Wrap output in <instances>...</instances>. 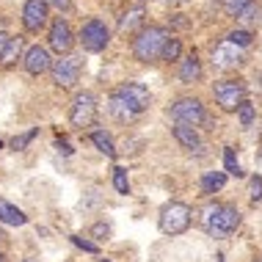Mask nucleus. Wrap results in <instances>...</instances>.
I'll return each instance as SVG.
<instances>
[{
	"label": "nucleus",
	"mask_w": 262,
	"mask_h": 262,
	"mask_svg": "<svg viewBox=\"0 0 262 262\" xmlns=\"http://www.w3.org/2000/svg\"><path fill=\"white\" fill-rule=\"evenodd\" d=\"M100 262H111V259H100Z\"/></svg>",
	"instance_id": "obj_40"
},
{
	"label": "nucleus",
	"mask_w": 262,
	"mask_h": 262,
	"mask_svg": "<svg viewBox=\"0 0 262 262\" xmlns=\"http://www.w3.org/2000/svg\"><path fill=\"white\" fill-rule=\"evenodd\" d=\"M180 80L182 83H196L202 77V63H199V55L196 53H190V55H185V58L180 61Z\"/></svg>",
	"instance_id": "obj_16"
},
{
	"label": "nucleus",
	"mask_w": 262,
	"mask_h": 262,
	"mask_svg": "<svg viewBox=\"0 0 262 262\" xmlns=\"http://www.w3.org/2000/svg\"><path fill=\"white\" fill-rule=\"evenodd\" d=\"M224 168H226V174H232V177H243V168H240L237 155H235L232 146H226V149H224Z\"/></svg>",
	"instance_id": "obj_23"
},
{
	"label": "nucleus",
	"mask_w": 262,
	"mask_h": 262,
	"mask_svg": "<svg viewBox=\"0 0 262 262\" xmlns=\"http://www.w3.org/2000/svg\"><path fill=\"white\" fill-rule=\"evenodd\" d=\"M254 119H257V111H254V105H251L249 100H246V102L237 108V122H240V127H251Z\"/></svg>",
	"instance_id": "obj_24"
},
{
	"label": "nucleus",
	"mask_w": 262,
	"mask_h": 262,
	"mask_svg": "<svg viewBox=\"0 0 262 262\" xmlns=\"http://www.w3.org/2000/svg\"><path fill=\"white\" fill-rule=\"evenodd\" d=\"M168 116H171L177 124H188V127H199V124L207 122L204 105H202V100H196V97H182V100L171 102Z\"/></svg>",
	"instance_id": "obj_4"
},
{
	"label": "nucleus",
	"mask_w": 262,
	"mask_h": 262,
	"mask_svg": "<svg viewBox=\"0 0 262 262\" xmlns=\"http://www.w3.org/2000/svg\"><path fill=\"white\" fill-rule=\"evenodd\" d=\"M111 41V31L102 19H89L86 25L80 28V45L86 53H102Z\"/></svg>",
	"instance_id": "obj_8"
},
{
	"label": "nucleus",
	"mask_w": 262,
	"mask_h": 262,
	"mask_svg": "<svg viewBox=\"0 0 262 262\" xmlns=\"http://www.w3.org/2000/svg\"><path fill=\"white\" fill-rule=\"evenodd\" d=\"M9 41H11V36L0 31V58H3V53H6V47H9Z\"/></svg>",
	"instance_id": "obj_34"
},
{
	"label": "nucleus",
	"mask_w": 262,
	"mask_h": 262,
	"mask_svg": "<svg viewBox=\"0 0 262 262\" xmlns=\"http://www.w3.org/2000/svg\"><path fill=\"white\" fill-rule=\"evenodd\" d=\"M226 39H229L232 45H237V47H249L254 36H251V31H246V28H237V31H232Z\"/></svg>",
	"instance_id": "obj_27"
},
{
	"label": "nucleus",
	"mask_w": 262,
	"mask_h": 262,
	"mask_svg": "<svg viewBox=\"0 0 262 262\" xmlns=\"http://www.w3.org/2000/svg\"><path fill=\"white\" fill-rule=\"evenodd\" d=\"M69 122L75 127H91L97 122V97L91 91L75 94L72 105H69Z\"/></svg>",
	"instance_id": "obj_6"
},
{
	"label": "nucleus",
	"mask_w": 262,
	"mask_h": 262,
	"mask_svg": "<svg viewBox=\"0 0 262 262\" xmlns=\"http://www.w3.org/2000/svg\"><path fill=\"white\" fill-rule=\"evenodd\" d=\"M36 136H39V127H33V130H28V133H23V136H17V138L11 141V149H14V152H23L25 146L31 144V141L36 138Z\"/></svg>",
	"instance_id": "obj_26"
},
{
	"label": "nucleus",
	"mask_w": 262,
	"mask_h": 262,
	"mask_svg": "<svg viewBox=\"0 0 262 262\" xmlns=\"http://www.w3.org/2000/svg\"><path fill=\"white\" fill-rule=\"evenodd\" d=\"M23 47H25V39H23V36H11V41H9V47H6V53H3V58H0V63H3V67L17 63L19 55H23Z\"/></svg>",
	"instance_id": "obj_20"
},
{
	"label": "nucleus",
	"mask_w": 262,
	"mask_h": 262,
	"mask_svg": "<svg viewBox=\"0 0 262 262\" xmlns=\"http://www.w3.org/2000/svg\"><path fill=\"white\" fill-rule=\"evenodd\" d=\"M243 47H237V45H232L229 39H224V41H218L215 47H212V67L215 69H237L240 63H243Z\"/></svg>",
	"instance_id": "obj_9"
},
{
	"label": "nucleus",
	"mask_w": 262,
	"mask_h": 262,
	"mask_svg": "<svg viewBox=\"0 0 262 262\" xmlns=\"http://www.w3.org/2000/svg\"><path fill=\"white\" fill-rule=\"evenodd\" d=\"M47 9H50L47 0H25V6H23V25L31 33L41 31V28L47 25Z\"/></svg>",
	"instance_id": "obj_12"
},
{
	"label": "nucleus",
	"mask_w": 262,
	"mask_h": 262,
	"mask_svg": "<svg viewBox=\"0 0 262 262\" xmlns=\"http://www.w3.org/2000/svg\"><path fill=\"white\" fill-rule=\"evenodd\" d=\"M251 3H257V0H221L224 11L229 14V17H235V19H240V14L249 9Z\"/></svg>",
	"instance_id": "obj_22"
},
{
	"label": "nucleus",
	"mask_w": 262,
	"mask_h": 262,
	"mask_svg": "<svg viewBox=\"0 0 262 262\" xmlns=\"http://www.w3.org/2000/svg\"><path fill=\"white\" fill-rule=\"evenodd\" d=\"M23 67H25L28 75L50 72V69H53V58H50V53H47V47H39V45L28 47L25 55H23Z\"/></svg>",
	"instance_id": "obj_13"
},
{
	"label": "nucleus",
	"mask_w": 262,
	"mask_h": 262,
	"mask_svg": "<svg viewBox=\"0 0 262 262\" xmlns=\"http://www.w3.org/2000/svg\"><path fill=\"white\" fill-rule=\"evenodd\" d=\"M47 45H50V50H55L58 55H67L72 50L75 39H72V28H69L67 19L55 17L53 25H50V36H47Z\"/></svg>",
	"instance_id": "obj_10"
},
{
	"label": "nucleus",
	"mask_w": 262,
	"mask_h": 262,
	"mask_svg": "<svg viewBox=\"0 0 262 262\" xmlns=\"http://www.w3.org/2000/svg\"><path fill=\"white\" fill-rule=\"evenodd\" d=\"M69 240H72V243L77 246V249H83V251H89V254H100V246H97V243H91V240H86L83 235H72Z\"/></svg>",
	"instance_id": "obj_31"
},
{
	"label": "nucleus",
	"mask_w": 262,
	"mask_h": 262,
	"mask_svg": "<svg viewBox=\"0 0 262 262\" xmlns=\"http://www.w3.org/2000/svg\"><path fill=\"white\" fill-rule=\"evenodd\" d=\"M212 97L221 105V111H237L246 102V83L243 80H218L212 86Z\"/></svg>",
	"instance_id": "obj_5"
},
{
	"label": "nucleus",
	"mask_w": 262,
	"mask_h": 262,
	"mask_svg": "<svg viewBox=\"0 0 262 262\" xmlns=\"http://www.w3.org/2000/svg\"><path fill=\"white\" fill-rule=\"evenodd\" d=\"M55 149H58L61 155H72V146H69L67 141H55Z\"/></svg>",
	"instance_id": "obj_35"
},
{
	"label": "nucleus",
	"mask_w": 262,
	"mask_h": 262,
	"mask_svg": "<svg viewBox=\"0 0 262 262\" xmlns=\"http://www.w3.org/2000/svg\"><path fill=\"white\" fill-rule=\"evenodd\" d=\"M144 6H130L122 17H119V31L122 33H130V31H136L138 25H144Z\"/></svg>",
	"instance_id": "obj_18"
},
{
	"label": "nucleus",
	"mask_w": 262,
	"mask_h": 262,
	"mask_svg": "<svg viewBox=\"0 0 262 262\" xmlns=\"http://www.w3.org/2000/svg\"><path fill=\"white\" fill-rule=\"evenodd\" d=\"M226 185V171H207V174H202V180H199V188H202V193H215V190H221Z\"/></svg>",
	"instance_id": "obj_19"
},
{
	"label": "nucleus",
	"mask_w": 262,
	"mask_h": 262,
	"mask_svg": "<svg viewBox=\"0 0 262 262\" xmlns=\"http://www.w3.org/2000/svg\"><path fill=\"white\" fill-rule=\"evenodd\" d=\"M168 3H182V0H168Z\"/></svg>",
	"instance_id": "obj_37"
},
{
	"label": "nucleus",
	"mask_w": 262,
	"mask_h": 262,
	"mask_svg": "<svg viewBox=\"0 0 262 262\" xmlns=\"http://www.w3.org/2000/svg\"><path fill=\"white\" fill-rule=\"evenodd\" d=\"M168 41H171L168 28L146 25V28H141L138 36L133 39V55H136V61H141V63H158V61H163V50H166Z\"/></svg>",
	"instance_id": "obj_2"
},
{
	"label": "nucleus",
	"mask_w": 262,
	"mask_h": 262,
	"mask_svg": "<svg viewBox=\"0 0 262 262\" xmlns=\"http://www.w3.org/2000/svg\"><path fill=\"white\" fill-rule=\"evenodd\" d=\"M237 23H243V25H254V23H259V3H251L249 9L240 14Z\"/></svg>",
	"instance_id": "obj_29"
},
{
	"label": "nucleus",
	"mask_w": 262,
	"mask_h": 262,
	"mask_svg": "<svg viewBox=\"0 0 262 262\" xmlns=\"http://www.w3.org/2000/svg\"><path fill=\"white\" fill-rule=\"evenodd\" d=\"M108 113L113 119H116V122H122V124H130V122H136L138 119V113L130 108V105H127L122 97L116 94V91H113V94L108 97Z\"/></svg>",
	"instance_id": "obj_15"
},
{
	"label": "nucleus",
	"mask_w": 262,
	"mask_h": 262,
	"mask_svg": "<svg viewBox=\"0 0 262 262\" xmlns=\"http://www.w3.org/2000/svg\"><path fill=\"white\" fill-rule=\"evenodd\" d=\"M180 53H182V45H180V39H174L166 45V50H163V61H177L180 58Z\"/></svg>",
	"instance_id": "obj_30"
},
{
	"label": "nucleus",
	"mask_w": 262,
	"mask_h": 262,
	"mask_svg": "<svg viewBox=\"0 0 262 262\" xmlns=\"http://www.w3.org/2000/svg\"><path fill=\"white\" fill-rule=\"evenodd\" d=\"M116 94L122 97V100L130 105L136 113L141 111H146L149 108V102H152V94H149V89L146 86H141V83H122V86L116 89Z\"/></svg>",
	"instance_id": "obj_11"
},
{
	"label": "nucleus",
	"mask_w": 262,
	"mask_h": 262,
	"mask_svg": "<svg viewBox=\"0 0 262 262\" xmlns=\"http://www.w3.org/2000/svg\"><path fill=\"white\" fill-rule=\"evenodd\" d=\"M171 133H174L177 144H180L182 149H188V152H196V155H204V144H202L199 133H196V127H188V124H177Z\"/></svg>",
	"instance_id": "obj_14"
},
{
	"label": "nucleus",
	"mask_w": 262,
	"mask_h": 262,
	"mask_svg": "<svg viewBox=\"0 0 262 262\" xmlns=\"http://www.w3.org/2000/svg\"><path fill=\"white\" fill-rule=\"evenodd\" d=\"M0 149H3V141H0Z\"/></svg>",
	"instance_id": "obj_41"
},
{
	"label": "nucleus",
	"mask_w": 262,
	"mask_h": 262,
	"mask_svg": "<svg viewBox=\"0 0 262 262\" xmlns=\"http://www.w3.org/2000/svg\"><path fill=\"white\" fill-rule=\"evenodd\" d=\"M111 224H94V226H91V229H89V235L91 237H97V240H100V243H105V240H111Z\"/></svg>",
	"instance_id": "obj_28"
},
{
	"label": "nucleus",
	"mask_w": 262,
	"mask_h": 262,
	"mask_svg": "<svg viewBox=\"0 0 262 262\" xmlns=\"http://www.w3.org/2000/svg\"><path fill=\"white\" fill-rule=\"evenodd\" d=\"M259 160H262V141H259Z\"/></svg>",
	"instance_id": "obj_36"
},
{
	"label": "nucleus",
	"mask_w": 262,
	"mask_h": 262,
	"mask_svg": "<svg viewBox=\"0 0 262 262\" xmlns=\"http://www.w3.org/2000/svg\"><path fill=\"white\" fill-rule=\"evenodd\" d=\"M249 196H251V202H254V204L262 199V177H259V174L249 180Z\"/></svg>",
	"instance_id": "obj_32"
},
{
	"label": "nucleus",
	"mask_w": 262,
	"mask_h": 262,
	"mask_svg": "<svg viewBox=\"0 0 262 262\" xmlns=\"http://www.w3.org/2000/svg\"><path fill=\"white\" fill-rule=\"evenodd\" d=\"M113 188H116L119 193H124V196L130 193V180H127V171H124L122 166L113 168Z\"/></svg>",
	"instance_id": "obj_25"
},
{
	"label": "nucleus",
	"mask_w": 262,
	"mask_h": 262,
	"mask_svg": "<svg viewBox=\"0 0 262 262\" xmlns=\"http://www.w3.org/2000/svg\"><path fill=\"white\" fill-rule=\"evenodd\" d=\"M80 69H83V61L77 55H58V61H53V83L61 89H72L80 77Z\"/></svg>",
	"instance_id": "obj_7"
},
{
	"label": "nucleus",
	"mask_w": 262,
	"mask_h": 262,
	"mask_svg": "<svg viewBox=\"0 0 262 262\" xmlns=\"http://www.w3.org/2000/svg\"><path fill=\"white\" fill-rule=\"evenodd\" d=\"M3 237H6V235H3V232H0V240H3Z\"/></svg>",
	"instance_id": "obj_39"
},
{
	"label": "nucleus",
	"mask_w": 262,
	"mask_h": 262,
	"mask_svg": "<svg viewBox=\"0 0 262 262\" xmlns=\"http://www.w3.org/2000/svg\"><path fill=\"white\" fill-rule=\"evenodd\" d=\"M257 262H262V259H257Z\"/></svg>",
	"instance_id": "obj_42"
},
{
	"label": "nucleus",
	"mask_w": 262,
	"mask_h": 262,
	"mask_svg": "<svg viewBox=\"0 0 262 262\" xmlns=\"http://www.w3.org/2000/svg\"><path fill=\"white\" fill-rule=\"evenodd\" d=\"M199 224H202V229L207 232L210 237L224 240V237H229L232 232L240 226V210L235 207V204H215V202H210L207 207L202 210Z\"/></svg>",
	"instance_id": "obj_1"
},
{
	"label": "nucleus",
	"mask_w": 262,
	"mask_h": 262,
	"mask_svg": "<svg viewBox=\"0 0 262 262\" xmlns=\"http://www.w3.org/2000/svg\"><path fill=\"white\" fill-rule=\"evenodd\" d=\"M193 221V212H190L188 204L182 202H171L160 210V218H158V226L163 235H182V232L190 226Z\"/></svg>",
	"instance_id": "obj_3"
},
{
	"label": "nucleus",
	"mask_w": 262,
	"mask_h": 262,
	"mask_svg": "<svg viewBox=\"0 0 262 262\" xmlns=\"http://www.w3.org/2000/svg\"><path fill=\"white\" fill-rule=\"evenodd\" d=\"M47 3H50L53 9H58V11H69V9H72V0H47Z\"/></svg>",
	"instance_id": "obj_33"
},
{
	"label": "nucleus",
	"mask_w": 262,
	"mask_h": 262,
	"mask_svg": "<svg viewBox=\"0 0 262 262\" xmlns=\"http://www.w3.org/2000/svg\"><path fill=\"white\" fill-rule=\"evenodd\" d=\"M91 144H94L105 158H116V146H113V141H111V136L105 130H94V133H91Z\"/></svg>",
	"instance_id": "obj_21"
},
{
	"label": "nucleus",
	"mask_w": 262,
	"mask_h": 262,
	"mask_svg": "<svg viewBox=\"0 0 262 262\" xmlns=\"http://www.w3.org/2000/svg\"><path fill=\"white\" fill-rule=\"evenodd\" d=\"M0 262H3V251H0Z\"/></svg>",
	"instance_id": "obj_38"
},
{
	"label": "nucleus",
	"mask_w": 262,
	"mask_h": 262,
	"mask_svg": "<svg viewBox=\"0 0 262 262\" xmlns=\"http://www.w3.org/2000/svg\"><path fill=\"white\" fill-rule=\"evenodd\" d=\"M0 224H6V226H25L28 215L19 207H14L11 202L0 199Z\"/></svg>",
	"instance_id": "obj_17"
}]
</instances>
